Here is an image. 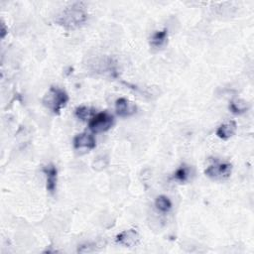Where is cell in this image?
Masks as SVG:
<instances>
[{"label":"cell","instance_id":"cell-1","mask_svg":"<svg viewBox=\"0 0 254 254\" xmlns=\"http://www.w3.org/2000/svg\"><path fill=\"white\" fill-rule=\"evenodd\" d=\"M88 20V13L86 7L81 3H74L67 7L58 17L57 23L68 30H74L84 23Z\"/></svg>","mask_w":254,"mask_h":254},{"label":"cell","instance_id":"cell-2","mask_svg":"<svg viewBox=\"0 0 254 254\" xmlns=\"http://www.w3.org/2000/svg\"><path fill=\"white\" fill-rule=\"evenodd\" d=\"M68 101V94L58 87H51L48 93L44 95L43 100H42L45 107L55 114H59L61 111L66 107Z\"/></svg>","mask_w":254,"mask_h":254},{"label":"cell","instance_id":"cell-3","mask_svg":"<svg viewBox=\"0 0 254 254\" xmlns=\"http://www.w3.org/2000/svg\"><path fill=\"white\" fill-rule=\"evenodd\" d=\"M113 122V116L107 111H103L94 115L91 118L89 122V127L91 131H93L94 133L107 132L111 128Z\"/></svg>","mask_w":254,"mask_h":254},{"label":"cell","instance_id":"cell-4","mask_svg":"<svg viewBox=\"0 0 254 254\" xmlns=\"http://www.w3.org/2000/svg\"><path fill=\"white\" fill-rule=\"evenodd\" d=\"M231 170V164L226 162L222 163L219 160H215L213 163L206 167L205 174L211 179H226L230 176Z\"/></svg>","mask_w":254,"mask_h":254},{"label":"cell","instance_id":"cell-5","mask_svg":"<svg viewBox=\"0 0 254 254\" xmlns=\"http://www.w3.org/2000/svg\"><path fill=\"white\" fill-rule=\"evenodd\" d=\"M115 111L120 117H128L136 113L137 107L124 97H120L115 101Z\"/></svg>","mask_w":254,"mask_h":254},{"label":"cell","instance_id":"cell-6","mask_svg":"<svg viewBox=\"0 0 254 254\" xmlns=\"http://www.w3.org/2000/svg\"><path fill=\"white\" fill-rule=\"evenodd\" d=\"M139 240L140 237L138 232L134 229L124 230L116 237V242L126 247H132L137 245Z\"/></svg>","mask_w":254,"mask_h":254},{"label":"cell","instance_id":"cell-7","mask_svg":"<svg viewBox=\"0 0 254 254\" xmlns=\"http://www.w3.org/2000/svg\"><path fill=\"white\" fill-rule=\"evenodd\" d=\"M95 145L96 142L94 135L87 132L79 133L74 138V147L76 149H82V148H84V149L92 150L95 148Z\"/></svg>","mask_w":254,"mask_h":254},{"label":"cell","instance_id":"cell-8","mask_svg":"<svg viewBox=\"0 0 254 254\" xmlns=\"http://www.w3.org/2000/svg\"><path fill=\"white\" fill-rule=\"evenodd\" d=\"M43 172L46 175L47 190L51 194H54L57 188L58 181V170L53 164H49L43 168Z\"/></svg>","mask_w":254,"mask_h":254},{"label":"cell","instance_id":"cell-9","mask_svg":"<svg viewBox=\"0 0 254 254\" xmlns=\"http://www.w3.org/2000/svg\"><path fill=\"white\" fill-rule=\"evenodd\" d=\"M237 129H238L237 123L235 121H228V122L222 124L219 127V128L217 129V135L220 138L226 140L236 134Z\"/></svg>","mask_w":254,"mask_h":254},{"label":"cell","instance_id":"cell-10","mask_svg":"<svg viewBox=\"0 0 254 254\" xmlns=\"http://www.w3.org/2000/svg\"><path fill=\"white\" fill-rule=\"evenodd\" d=\"M168 41V31L166 29L162 31L155 32L151 39H150V45L154 48H162L165 46Z\"/></svg>","mask_w":254,"mask_h":254},{"label":"cell","instance_id":"cell-11","mask_svg":"<svg viewBox=\"0 0 254 254\" xmlns=\"http://www.w3.org/2000/svg\"><path fill=\"white\" fill-rule=\"evenodd\" d=\"M248 103L243 99H236L229 103V111L236 114L244 113L248 110Z\"/></svg>","mask_w":254,"mask_h":254},{"label":"cell","instance_id":"cell-12","mask_svg":"<svg viewBox=\"0 0 254 254\" xmlns=\"http://www.w3.org/2000/svg\"><path fill=\"white\" fill-rule=\"evenodd\" d=\"M155 206L162 213H168L172 208V202L166 196H159L155 201Z\"/></svg>","mask_w":254,"mask_h":254},{"label":"cell","instance_id":"cell-13","mask_svg":"<svg viewBox=\"0 0 254 254\" xmlns=\"http://www.w3.org/2000/svg\"><path fill=\"white\" fill-rule=\"evenodd\" d=\"M92 110L87 107H79L76 110V116L80 120H87L92 116Z\"/></svg>","mask_w":254,"mask_h":254},{"label":"cell","instance_id":"cell-14","mask_svg":"<svg viewBox=\"0 0 254 254\" xmlns=\"http://www.w3.org/2000/svg\"><path fill=\"white\" fill-rule=\"evenodd\" d=\"M174 178H175L177 181L181 182V183L186 182V181L188 180V178H189V169H188L186 166L180 167V168L178 169V170L175 172Z\"/></svg>","mask_w":254,"mask_h":254},{"label":"cell","instance_id":"cell-15","mask_svg":"<svg viewBox=\"0 0 254 254\" xmlns=\"http://www.w3.org/2000/svg\"><path fill=\"white\" fill-rule=\"evenodd\" d=\"M108 163H109V160L105 159V157L97 158L94 163V168L95 169V170L100 171V170H102V169H104L105 167L108 166Z\"/></svg>","mask_w":254,"mask_h":254},{"label":"cell","instance_id":"cell-16","mask_svg":"<svg viewBox=\"0 0 254 254\" xmlns=\"http://www.w3.org/2000/svg\"><path fill=\"white\" fill-rule=\"evenodd\" d=\"M6 34V30H5V27H4V24H2V33H1V38H4Z\"/></svg>","mask_w":254,"mask_h":254}]
</instances>
